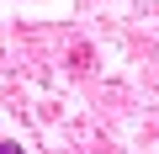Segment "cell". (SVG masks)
<instances>
[{
	"instance_id": "obj_1",
	"label": "cell",
	"mask_w": 159,
	"mask_h": 154,
	"mask_svg": "<svg viewBox=\"0 0 159 154\" xmlns=\"http://www.w3.org/2000/svg\"><path fill=\"white\" fill-rule=\"evenodd\" d=\"M0 154H21V149H16V143H0Z\"/></svg>"
}]
</instances>
